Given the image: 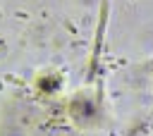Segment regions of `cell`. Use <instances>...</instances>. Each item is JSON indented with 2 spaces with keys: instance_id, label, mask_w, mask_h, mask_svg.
Segmentation results:
<instances>
[{
  "instance_id": "obj_1",
  "label": "cell",
  "mask_w": 153,
  "mask_h": 136,
  "mask_svg": "<svg viewBox=\"0 0 153 136\" xmlns=\"http://www.w3.org/2000/svg\"><path fill=\"white\" fill-rule=\"evenodd\" d=\"M105 21H108V2H103L100 7V24H98V31H96V41H93V62L103 48V33H105Z\"/></svg>"
}]
</instances>
